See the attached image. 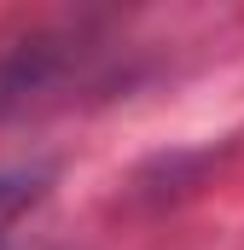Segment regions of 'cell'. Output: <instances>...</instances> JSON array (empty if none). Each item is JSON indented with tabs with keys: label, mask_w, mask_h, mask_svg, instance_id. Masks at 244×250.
<instances>
[{
	"label": "cell",
	"mask_w": 244,
	"mask_h": 250,
	"mask_svg": "<svg viewBox=\"0 0 244 250\" xmlns=\"http://www.w3.org/2000/svg\"><path fill=\"white\" fill-rule=\"evenodd\" d=\"M64 70H70V41L64 35H29V41L6 47L0 53V123H12L41 93H53Z\"/></svg>",
	"instance_id": "1"
}]
</instances>
